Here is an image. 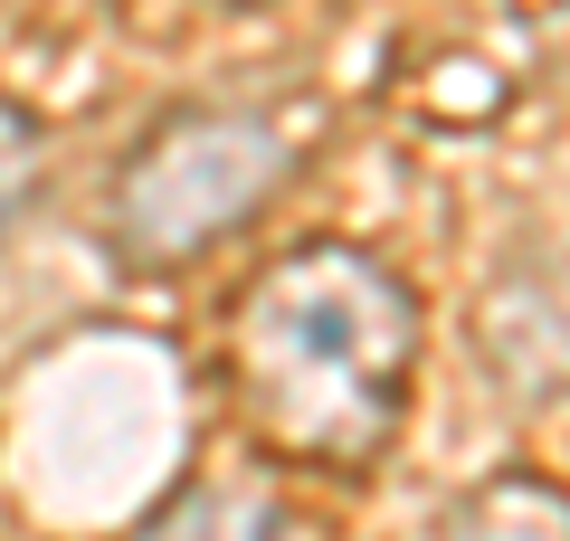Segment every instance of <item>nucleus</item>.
Here are the masks:
<instances>
[{
    "instance_id": "f257e3e1",
    "label": "nucleus",
    "mask_w": 570,
    "mask_h": 541,
    "mask_svg": "<svg viewBox=\"0 0 570 541\" xmlns=\"http://www.w3.org/2000/svg\"><path fill=\"white\" fill-rule=\"evenodd\" d=\"M247 400L305 456H362L409 390L419 323L362 247H305L247 295Z\"/></svg>"
},
{
    "instance_id": "f03ea898",
    "label": "nucleus",
    "mask_w": 570,
    "mask_h": 541,
    "mask_svg": "<svg viewBox=\"0 0 570 541\" xmlns=\"http://www.w3.org/2000/svg\"><path fill=\"white\" fill-rule=\"evenodd\" d=\"M276 171H285V134L276 124H257V115H190L124 171L115 228H124V247H142V257H181V247L219 238L247 200H266Z\"/></svg>"
},
{
    "instance_id": "7ed1b4c3",
    "label": "nucleus",
    "mask_w": 570,
    "mask_h": 541,
    "mask_svg": "<svg viewBox=\"0 0 570 541\" xmlns=\"http://www.w3.org/2000/svg\"><path fill=\"white\" fill-rule=\"evenodd\" d=\"M142 541H295V522H285L266 494H190V503H171Z\"/></svg>"
},
{
    "instance_id": "20e7f679",
    "label": "nucleus",
    "mask_w": 570,
    "mask_h": 541,
    "mask_svg": "<svg viewBox=\"0 0 570 541\" xmlns=\"http://www.w3.org/2000/svg\"><path fill=\"white\" fill-rule=\"evenodd\" d=\"M542 503H551L542 484H504V494H494V503H475V513L456 522V541H523ZM551 541H570V532H551Z\"/></svg>"
},
{
    "instance_id": "39448f33",
    "label": "nucleus",
    "mask_w": 570,
    "mask_h": 541,
    "mask_svg": "<svg viewBox=\"0 0 570 541\" xmlns=\"http://www.w3.org/2000/svg\"><path fill=\"white\" fill-rule=\"evenodd\" d=\"M29 171H39V124H29V115H10V105H0V228H10V209H20Z\"/></svg>"
}]
</instances>
